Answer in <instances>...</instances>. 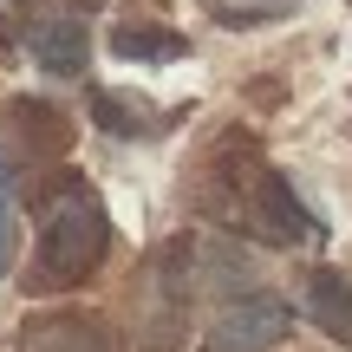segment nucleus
Here are the masks:
<instances>
[{
    "label": "nucleus",
    "mask_w": 352,
    "mask_h": 352,
    "mask_svg": "<svg viewBox=\"0 0 352 352\" xmlns=\"http://www.w3.org/2000/svg\"><path fill=\"white\" fill-rule=\"evenodd\" d=\"M104 241H111L104 202L91 196L85 183H72L65 196L46 202V228H39V274H46V280H85L91 267L104 261Z\"/></svg>",
    "instance_id": "nucleus-1"
},
{
    "label": "nucleus",
    "mask_w": 352,
    "mask_h": 352,
    "mask_svg": "<svg viewBox=\"0 0 352 352\" xmlns=\"http://www.w3.org/2000/svg\"><path fill=\"white\" fill-rule=\"evenodd\" d=\"M280 333H287V307H280V300H267V294H254V300L228 307V314L215 320L209 352H267Z\"/></svg>",
    "instance_id": "nucleus-2"
},
{
    "label": "nucleus",
    "mask_w": 352,
    "mask_h": 352,
    "mask_svg": "<svg viewBox=\"0 0 352 352\" xmlns=\"http://www.w3.org/2000/svg\"><path fill=\"white\" fill-rule=\"evenodd\" d=\"M20 352H118V340L111 327H98L85 314H59V320H33Z\"/></svg>",
    "instance_id": "nucleus-3"
},
{
    "label": "nucleus",
    "mask_w": 352,
    "mask_h": 352,
    "mask_svg": "<svg viewBox=\"0 0 352 352\" xmlns=\"http://www.w3.org/2000/svg\"><path fill=\"white\" fill-rule=\"evenodd\" d=\"M33 59L52 78H78L85 72V26L78 20H52L46 33H33Z\"/></svg>",
    "instance_id": "nucleus-4"
},
{
    "label": "nucleus",
    "mask_w": 352,
    "mask_h": 352,
    "mask_svg": "<svg viewBox=\"0 0 352 352\" xmlns=\"http://www.w3.org/2000/svg\"><path fill=\"white\" fill-rule=\"evenodd\" d=\"M307 314H314V327L352 340V280L346 274H314L307 280Z\"/></svg>",
    "instance_id": "nucleus-5"
},
{
    "label": "nucleus",
    "mask_w": 352,
    "mask_h": 352,
    "mask_svg": "<svg viewBox=\"0 0 352 352\" xmlns=\"http://www.w3.org/2000/svg\"><path fill=\"white\" fill-rule=\"evenodd\" d=\"M118 59H183V33H164V26H118L111 33Z\"/></svg>",
    "instance_id": "nucleus-6"
},
{
    "label": "nucleus",
    "mask_w": 352,
    "mask_h": 352,
    "mask_svg": "<svg viewBox=\"0 0 352 352\" xmlns=\"http://www.w3.org/2000/svg\"><path fill=\"white\" fill-rule=\"evenodd\" d=\"M91 118H98L104 131H118V138H144V131H157L151 118H144L138 104H124L118 91H98V98H91Z\"/></svg>",
    "instance_id": "nucleus-7"
},
{
    "label": "nucleus",
    "mask_w": 352,
    "mask_h": 352,
    "mask_svg": "<svg viewBox=\"0 0 352 352\" xmlns=\"http://www.w3.org/2000/svg\"><path fill=\"white\" fill-rule=\"evenodd\" d=\"M13 261V196H7V170H0V274Z\"/></svg>",
    "instance_id": "nucleus-8"
}]
</instances>
